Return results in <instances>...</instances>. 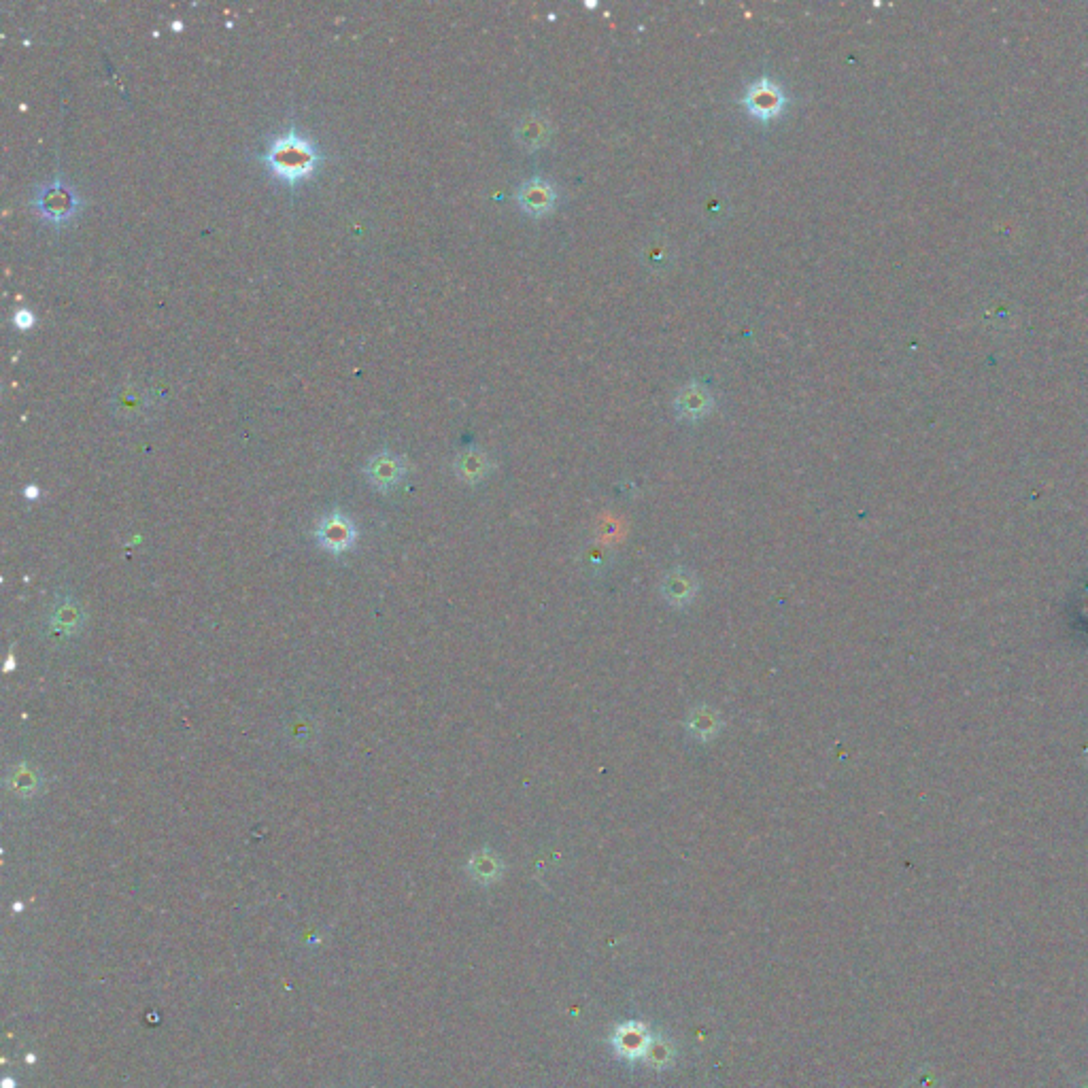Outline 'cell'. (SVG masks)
<instances>
[{
	"label": "cell",
	"mask_w": 1088,
	"mask_h": 1088,
	"mask_svg": "<svg viewBox=\"0 0 1088 1088\" xmlns=\"http://www.w3.org/2000/svg\"><path fill=\"white\" fill-rule=\"evenodd\" d=\"M264 160L279 179L298 183L313 175L319 164V151L311 139L289 130L270 143Z\"/></svg>",
	"instance_id": "1"
},
{
	"label": "cell",
	"mask_w": 1088,
	"mask_h": 1088,
	"mask_svg": "<svg viewBox=\"0 0 1088 1088\" xmlns=\"http://www.w3.org/2000/svg\"><path fill=\"white\" fill-rule=\"evenodd\" d=\"M85 627V610L79 600H75L71 593H60L49 606V612L43 625V636L49 644H68L81 636Z\"/></svg>",
	"instance_id": "2"
},
{
	"label": "cell",
	"mask_w": 1088,
	"mask_h": 1088,
	"mask_svg": "<svg viewBox=\"0 0 1088 1088\" xmlns=\"http://www.w3.org/2000/svg\"><path fill=\"white\" fill-rule=\"evenodd\" d=\"M34 209H37L51 224H66L68 219H73L77 211L81 209V202L77 192L71 185H66L62 179H56L54 183L43 185L34 194Z\"/></svg>",
	"instance_id": "3"
},
{
	"label": "cell",
	"mask_w": 1088,
	"mask_h": 1088,
	"mask_svg": "<svg viewBox=\"0 0 1088 1088\" xmlns=\"http://www.w3.org/2000/svg\"><path fill=\"white\" fill-rule=\"evenodd\" d=\"M742 105L759 122H772V119L780 117L782 111H785L787 96L776 81L763 77L748 85Z\"/></svg>",
	"instance_id": "4"
},
{
	"label": "cell",
	"mask_w": 1088,
	"mask_h": 1088,
	"mask_svg": "<svg viewBox=\"0 0 1088 1088\" xmlns=\"http://www.w3.org/2000/svg\"><path fill=\"white\" fill-rule=\"evenodd\" d=\"M315 536H317V542H319L321 547L326 549V551H330V553H345V551H349V549L353 547V544H355V540H357V530H355L353 521H351L347 515H343V513H338V510H334V513L326 515V517H323V519L319 521Z\"/></svg>",
	"instance_id": "5"
},
{
	"label": "cell",
	"mask_w": 1088,
	"mask_h": 1088,
	"mask_svg": "<svg viewBox=\"0 0 1088 1088\" xmlns=\"http://www.w3.org/2000/svg\"><path fill=\"white\" fill-rule=\"evenodd\" d=\"M700 583L689 568H672L666 572L659 583V593L663 602L672 608H687L697 598Z\"/></svg>",
	"instance_id": "6"
},
{
	"label": "cell",
	"mask_w": 1088,
	"mask_h": 1088,
	"mask_svg": "<svg viewBox=\"0 0 1088 1088\" xmlns=\"http://www.w3.org/2000/svg\"><path fill=\"white\" fill-rule=\"evenodd\" d=\"M406 470L408 468H406L404 459L400 455L389 453V451H383L379 455L370 457V462L364 468L366 479L370 481V485L374 489H379V491L396 489L406 476Z\"/></svg>",
	"instance_id": "7"
},
{
	"label": "cell",
	"mask_w": 1088,
	"mask_h": 1088,
	"mask_svg": "<svg viewBox=\"0 0 1088 1088\" xmlns=\"http://www.w3.org/2000/svg\"><path fill=\"white\" fill-rule=\"evenodd\" d=\"M517 202H519L521 211H525L527 215L544 217V215H549L555 209L557 190H555V185L549 183L547 179H540V177L527 179L519 187Z\"/></svg>",
	"instance_id": "8"
},
{
	"label": "cell",
	"mask_w": 1088,
	"mask_h": 1088,
	"mask_svg": "<svg viewBox=\"0 0 1088 1088\" xmlns=\"http://www.w3.org/2000/svg\"><path fill=\"white\" fill-rule=\"evenodd\" d=\"M712 406H714V398L710 394V389L700 383H691L683 387L674 398V411L680 419L685 421L704 419L712 411Z\"/></svg>",
	"instance_id": "9"
},
{
	"label": "cell",
	"mask_w": 1088,
	"mask_h": 1088,
	"mask_svg": "<svg viewBox=\"0 0 1088 1088\" xmlns=\"http://www.w3.org/2000/svg\"><path fill=\"white\" fill-rule=\"evenodd\" d=\"M43 774L30 763H15L7 770L5 787L17 799H32L43 791Z\"/></svg>",
	"instance_id": "10"
},
{
	"label": "cell",
	"mask_w": 1088,
	"mask_h": 1088,
	"mask_svg": "<svg viewBox=\"0 0 1088 1088\" xmlns=\"http://www.w3.org/2000/svg\"><path fill=\"white\" fill-rule=\"evenodd\" d=\"M687 734L697 742H710L721 734L723 717L712 706H695L687 714Z\"/></svg>",
	"instance_id": "11"
},
{
	"label": "cell",
	"mask_w": 1088,
	"mask_h": 1088,
	"mask_svg": "<svg viewBox=\"0 0 1088 1088\" xmlns=\"http://www.w3.org/2000/svg\"><path fill=\"white\" fill-rule=\"evenodd\" d=\"M515 139L523 149L536 151V149H540V147H544L549 143L551 124L542 115H536V113L525 115V117L519 119L517 130H515Z\"/></svg>",
	"instance_id": "12"
},
{
	"label": "cell",
	"mask_w": 1088,
	"mask_h": 1088,
	"mask_svg": "<svg viewBox=\"0 0 1088 1088\" xmlns=\"http://www.w3.org/2000/svg\"><path fill=\"white\" fill-rule=\"evenodd\" d=\"M453 468H455V474H457L459 481H464L468 485H476V483H481L485 476L489 474L491 462H489V457H487L485 451L466 449V451H462L455 457Z\"/></svg>",
	"instance_id": "13"
},
{
	"label": "cell",
	"mask_w": 1088,
	"mask_h": 1088,
	"mask_svg": "<svg viewBox=\"0 0 1088 1088\" xmlns=\"http://www.w3.org/2000/svg\"><path fill=\"white\" fill-rule=\"evenodd\" d=\"M502 872H504L502 859L489 848L476 850V853L468 859V874L472 876V880L481 884L496 882L502 876Z\"/></svg>",
	"instance_id": "14"
},
{
	"label": "cell",
	"mask_w": 1088,
	"mask_h": 1088,
	"mask_svg": "<svg viewBox=\"0 0 1088 1088\" xmlns=\"http://www.w3.org/2000/svg\"><path fill=\"white\" fill-rule=\"evenodd\" d=\"M317 736H319V725L313 717H309V714H296V717H292L285 723V738L292 746L309 748L317 742Z\"/></svg>",
	"instance_id": "15"
},
{
	"label": "cell",
	"mask_w": 1088,
	"mask_h": 1088,
	"mask_svg": "<svg viewBox=\"0 0 1088 1088\" xmlns=\"http://www.w3.org/2000/svg\"><path fill=\"white\" fill-rule=\"evenodd\" d=\"M581 561H583V568L589 576H602L610 570V564H612V555L608 553V549L604 547V544L600 542H589L587 547L583 549L581 553Z\"/></svg>",
	"instance_id": "16"
},
{
	"label": "cell",
	"mask_w": 1088,
	"mask_h": 1088,
	"mask_svg": "<svg viewBox=\"0 0 1088 1088\" xmlns=\"http://www.w3.org/2000/svg\"><path fill=\"white\" fill-rule=\"evenodd\" d=\"M13 323L17 330H28L34 326V315L28 309H20L13 315Z\"/></svg>",
	"instance_id": "17"
},
{
	"label": "cell",
	"mask_w": 1088,
	"mask_h": 1088,
	"mask_svg": "<svg viewBox=\"0 0 1088 1088\" xmlns=\"http://www.w3.org/2000/svg\"><path fill=\"white\" fill-rule=\"evenodd\" d=\"M26 496H28V498H37V496H39V489H37V487H28V489H26Z\"/></svg>",
	"instance_id": "18"
},
{
	"label": "cell",
	"mask_w": 1088,
	"mask_h": 1088,
	"mask_svg": "<svg viewBox=\"0 0 1088 1088\" xmlns=\"http://www.w3.org/2000/svg\"><path fill=\"white\" fill-rule=\"evenodd\" d=\"M3 1086H5V1088H15V1082H13L11 1078H7V1080L3 1082Z\"/></svg>",
	"instance_id": "19"
}]
</instances>
